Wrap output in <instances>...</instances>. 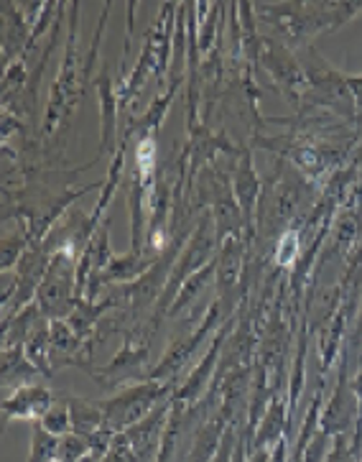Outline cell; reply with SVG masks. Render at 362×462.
Returning <instances> with one entry per match:
<instances>
[{
	"mask_svg": "<svg viewBox=\"0 0 362 462\" xmlns=\"http://www.w3.org/2000/svg\"><path fill=\"white\" fill-rule=\"evenodd\" d=\"M168 391H171V383H158V381H149L143 386L125 388L121 396L103 403L105 427L115 434L131 430L140 419H146L149 411H153L156 402H161Z\"/></svg>",
	"mask_w": 362,
	"mask_h": 462,
	"instance_id": "cell-1",
	"label": "cell"
},
{
	"mask_svg": "<svg viewBox=\"0 0 362 462\" xmlns=\"http://www.w3.org/2000/svg\"><path fill=\"white\" fill-rule=\"evenodd\" d=\"M171 411V403H164L161 409H153L151 414L146 419H140L138 424H133L131 430H125L121 432L125 439H128V445L131 449L136 452V460L143 462L149 460V455L153 452L156 445H161V439H164V430H167V414Z\"/></svg>",
	"mask_w": 362,
	"mask_h": 462,
	"instance_id": "cell-2",
	"label": "cell"
},
{
	"mask_svg": "<svg viewBox=\"0 0 362 462\" xmlns=\"http://www.w3.org/2000/svg\"><path fill=\"white\" fill-rule=\"evenodd\" d=\"M217 314H220V301L217 304H212L210 312L204 314V322L199 325V329H196L192 337H186V340H179V343L174 345L171 350L167 353V358H164V363L156 368V371L151 373L153 381H161V378H174L176 375V371H179L181 365L186 363V358L195 353V347L199 343H202V337L210 332L212 328H214V322H217Z\"/></svg>",
	"mask_w": 362,
	"mask_h": 462,
	"instance_id": "cell-3",
	"label": "cell"
},
{
	"mask_svg": "<svg viewBox=\"0 0 362 462\" xmlns=\"http://www.w3.org/2000/svg\"><path fill=\"white\" fill-rule=\"evenodd\" d=\"M51 391L44 386H21L3 402L5 419H41L51 409Z\"/></svg>",
	"mask_w": 362,
	"mask_h": 462,
	"instance_id": "cell-4",
	"label": "cell"
},
{
	"mask_svg": "<svg viewBox=\"0 0 362 462\" xmlns=\"http://www.w3.org/2000/svg\"><path fill=\"white\" fill-rule=\"evenodd\" d=\"M207 225H210V223L204 220L202 230H199L195 238H192V243L186 245V251H184V255H181L179 266H176L174 276H171V283H168L167 294H164V304L174 301V297H179V289L184 286V282H186V279H184V273H195L196 266H199V263H204V261L210 258L212 240L204 236Z\"/></svg>",
	"mask_w": 362,
	"mask_h": 462,
	"instance_id": "cell-5",
	"label": "cell"
},
{
	"mask_svg": "<svg viewBox=\"0 0 362 462\" xmlns=\"http://www.w3.org/2000/svg\"><path fill=\"white\" fill-rule=\"evenodd\" d=\"M225 335V332H222ZM222 335H217L214 337V345L210 347V353L204 356L202 360V365L196 368L192 375H189V381L184 383V386L176 391V396H174V402L184 403V406H189V403L199 402V393H202V388L207 386V381H210V375L214 373V363L220 358V345H222Z\"/></svg>",
	"mask_w": 362,
	"mask_h": 462,
	"instance_id": "cell-6",
	"label": "cell"
},
{
	"mask_svg": "<svg viewBox=\"0 0 362 462\" xmlns=\"http://www.w3.org/2000/svg\"><path fill=\"white\" fill-rule=\"evenodd\" d=\"M69 411H72V427L75 434L90 439L92 434L105 430V411L103 406L85 402V399H69Z\"/></svg>",
	"mask_w": 362,
	"mask_h": 462,
	"instance_id": "cell-7",
	"label": "cell"
},
{
	"mask_svg": "<svg viewBox=\"0 0 362 462\" xmlns=\"http://www.w3.org/2000/svg\"><path fill=\"white\" fill-rule=\"evenodd\" d=\"M61 439L57 434L41 427V421L33 427V445H31L29 462H57L59 460Z\"/></svg>",
	"mask_w": 362,
	"mask_h": 462,
	"instance_id": "cell-8",
	"label": "cell"
},
{
	"mask_svg": "<svg viewBox=\"0 0 362 462\" xmlns=\"http://www.w3.org/2000/svg\"><path fill=\"white\" fill-rule=\"evenodd\" d=\"M41 427H44V430H49L51 434H57V437L75 434L69 403H57V406H51L44 417H41Z\"/></svg>",
	"mask_w": 362,
	"mask_h": 462,
	"instance_id": "cell-9",
	"label": "cell"
},
{
	"mask_svg": "<svg viewBox=\"0 0 362 462\" xmlns=\"http://www.w3.org/2000/svg\"><path fill=\"white\" fill-rule=\"evenodd\" d=\"M212 269H214V266L210 263V266L202 271V273H192V279H186V283L179 289V297H176V301H174V304H171V310H168L171 317H174L176 312H181L186 304H192V301H195L196 291H202V289H204V283H207V276L212 273Z\"/></svg>",
	"mask_w": 362,
	"mask_h": 462,
	"instance_id": "cell-10",
	"label": "cell"
},
{
	"mask_svg": "<svg viewBox=\"0 0 362 462\" xmlns=\"http://www.w3.org/2000/svg\"><path fill=\"white\" fill-rule=\"evenodd\" d=\"M90 449H92L90 439H85V437H79V434H67V437L61 439L59 460L79 462L85 455H90Z\"/></svg>",
	"mask_w": 362,
	"mask_h": 462,
	"instance_id": "cell-11",
	"label": "cell"
},
{
	"mask_svg": "<svg viewBox=\"0 0 362 462\" xmlns=\"http://www.w3.org/2000/svg\"><path fill=\"white\" fill-rule=\"evenodd\" d=\"M299 255V236L294 230H288L278 240V248H276V263L278 266H291Z\"/></svg>",
	"mask_w": 362,
	"mask_h": 462,
	"instance_id": "cell-12",
	"label": "cell"
},
{
	"mask_svg": "<svg viewBox=\"0 0 362 462\" xmlns=\"http://www.w3.org/2000/svg\"><path fill=\"white\" fill-rule=\"evenodd\" d=\"M51 329H54V340H51V343L57 345V347H75V345H77L75 332L67 328V325H61V322H54V325H51Z\"/></svg>",
	"mask_w": 362,
	"mask_h": 462,
	"instance_id": "cell-13",
	"label": "cell"
},
{
	"mask_svg": "<svg viewBox=\"0 0 362 462\" xmlns=\"http://www.w3.org/2000/svg\"><path fill=\"white\" fill-rule=\"evenodd\" d=\"M230 449H232V430L225 432V437H222V445H220V449L214 452L212 462H230Z\"/></svg>",
	"mask_w": 362,
	"mask_h": 462,
	"instance_id": "cell-14",
	"label": "cell"
},
{
	"mask_svg": "<svg viewBox=\"0 0 362 462\" xmlns=\"http://www.w3.org/2000/svg\"><path fill=\"white\" fill-rule=\"evenodd\" d=\"M232 462H245V448H242V445H238V448H235Z\"/></svg>",
	"mask_w": 362,
	"mask_h": 462,
	"instance_id": "cell-15",
	"label": "cell"
},
{
	"mask_svg": "<svg viewBox=\"0 0 362 462\" xmlns=\"http://www.w3.org/2000/svg\"><path fill=\"white\" fill-rule=\"evenodd\" d=\"M57 462H61V460H57Z\"/></svg>",
	"mask_w": 362,
	"mask_h": 462,
	"instance_id": "cell-16",
	"label": "cell"
}]
</instances>
